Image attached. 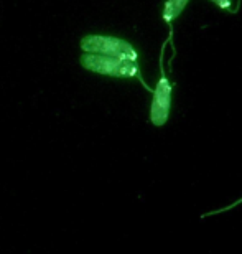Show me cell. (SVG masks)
Listing matches in <instances>:
<instances>
[{"label": "cell", "instance_id": "6", "mask_svg": "<svg viewBox=\"0 0 242 254\" xmlns=\"http://www.w3.org/2000/svg\"><path fill=\"white\" fill-rule=\"evenodd\" d=\"M211 2H214L219 8H223V10H233L231 8L233 7V2H231V0H211Z\"/></svg>", "mask_w": 242, "mask_h": 254}, {"label": "cell", "instance_id": "5", "mask_svg": "<svg viewBox=\"0 0 242 254\" xmlns=\"http://www.w3.org/2000/svg\"><path fill=\"white\" fill-rule=\"evenodd\" d=\"M242 203V198H239L238 201H234V203H231L229 206H224V208H219V210H214V211H209V213H206V215H203L201 218H206V216H213V215H219V213H224V211H229V210H233V208L236 206H239Z\"/></svg>", "mask_w": 242, "mask_h": 254}, {"label": "cell", "instance_id": "1", "mask_svg": "<svg viewBox=\"0 0 242 254\" xmlns=\"http://www.w3.org/2000/svg\"><path fill=\"white\" fill-rule=\"evenodd\" d=\"M81 66L89 71H94V73H97V74L114 76V78H137L142 81V84L145 88L148 91H152L142 79L137 62L112 58V57H102V55L84 53L83 57H81Z\"/></svg>", "mask_w": 242, "mask_h": 254}, {"label": "cell", "instance_id": "3", "mask_svg": "<svg viewBox=\"0 0 242 254\" xmlns=\"http://www.w3.org/2000/svg\"><path fill=\"white\" fill-rule=\"evenodd\" d=\"M152 93H153V99H152V106H150V121H152L153 126L161 127L168 121L170 108H171V83L166 78L163 64H161V76Z\"/></svg>", "mask_w": 242, "mask_h": 254}, {"label": "cell", "instance_id": "4", "mask_svg": "<svg viewBox=\"0 0 242 254\" xmlns=\"http://www.w3.org/2000/svg\"><path fill=\"white\" fill-rule=\"evenodd\" d=\"M190 0H166L165 7H163V20L168 25H171V22H175L176 18L180 17V13L183 12L186 3Z\"/></svg>", "mask_w": 242, "mask_h": 254}, {"label": "cell", "instance_id": "2", "mask_svg": "<svg viewBox=\"0 0 242 254\" xmlns=\"http://www.w3.org/2000/svg\"><path fill=\"white\" fill-rule=\"evenodd\" d=\"M81 50L84 53L130 60V62L139 60L137 52L129 42L115 37H105V35H88V37H84L81 40Z\"/></svg>", "mask_w": 242, "mask_h": 254}]
</instances>
